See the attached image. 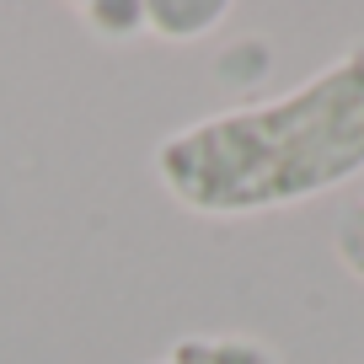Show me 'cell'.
<instances>
[{
    "label": "cell",
    "mask_w": 364,
    "mask_h": 364,
    "mask_svg": "<svg viewBox=\"0 0 364 364\" xmlns=\"http://www.w3.org/2000/svg\"><path fill=\"white\" fill-rule=\"evenodd\" d=\"M150 166L171 204L204 220H252L348 188L364 177V43L284 97L171 129Z\"/></svg>",
    "instance_id": "6da1fadb"
},
{
    "label": "cell",
    "mask_w": 364,
    "mask_h": 364,
    "mask_svg": "<svg viewBox=\"0 0 364 364\" xmlns=\"http://www.w3.org/2000/svg\"><path fill=\"white\" fill-rule=\"evenodd\" d=\"M171 359H182V364H279V353L257 338H241V332H193V338L171 343Z\"/></svg>",
    "instance_id": "3957f363"
},
{
    "label": "cell",
    "mask_w": 364,
    "mask_h": 364,
    "mask_svg": "<svg viewBox=\"0 0 364 364\" xmlns=\"http://www.w3.org/2000/svg\"><path fill=\"white\" fill-rule=\"evenodd\" d=\"M332 257H338L343 268H348L353 279L364 284V198L343 209L338 230H332Z\"/></svg>",
    "instance_id": "5b68a950"
},
{
    "label": "cell",
    "mask_w": 364,
    "mask_h": 364,
    "mask_svg": "<svg viewBox=\"0 0 364 364\" xmlns=\"http://www.w3.org/2000/svg\"><path fill=\"white\" fill-rule=\"evenodd\" d=\"M150 364H182V359H171V353H166V359H150Z\"/></svg>",
    "instance_id": "8992f818"
},
{
    "label": "cell",
    "mask_w": 364,
    "mask_h": 364,
    "mask_svg": "<svg viewBox=\"0 0 364 364\" xmlns=\"http://www.w3.org/2000/svg\"><path fill=\"white\" fill-rule=\"evenodd\" d=\"M80 22L97 38H139L145 33V6L139 0H118V6L97 0V6H80Z\"/></svg>",
    "instance_id": "277c9868"
},
{
    "label": "cell",
    "mask_w": 364,
    "mask_h": 364,
    "mask_svg": "<svg viewBox=\"0 0 364 364\" xmlns=\"http://www.w3.org/2000/svg\"><path fill=\"white\" fill-rule=\"evenodd\" d=\"M225 16H230L225 0H156V6H145V33L188 43V38L215 33Z\"/></svg>",
    "instance_id": "7a4b0ae2"
}]
</instances>
